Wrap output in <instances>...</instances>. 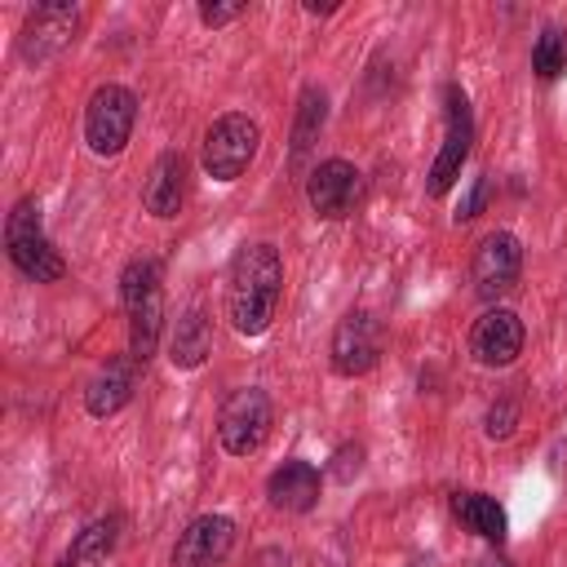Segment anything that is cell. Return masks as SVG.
Wrapping results in <instances>:
<instances>
[{
	"instance_id": "cell-14",
	"label": "cell",
	"mask_w": 567,
	"mask_h": 567,
	"mask_svg": "<svg viewBox=\"0 0 567 567\" xmlns=\"http://www.w3.org/2000/svg\"><path fill=\"white\" fill-rule=\"evenodd\" d=\"M319 492H323L319 470L310 461H297V456L275 465L270 478H266V496L279 514H310L319 505Z\"/></svg>"
},
{
	"instance_id": "cell-21",
	"label": "cell",
	"mask_w": 567,
	"mask_h": 567,
	"mask_svg": "<svg viewBox=\"0 0 567 567\" xmlns=\"http://www.w3.org/2000/svg\"><path fill=\"white\" fill-rule=\"evenodd\" d=\"M532 71L540 80H558L567 71V35H563V27H545L536 35V44H532Z\"/></svg>"
},
{
	"instance_id": "cell-24",
	"label": "cell",
	"mask_w": 567,
	"mask_h": 567,
	"mask_svg": "<svg viewBox=\"0 0 567 567\" xmlns=\"http://www.w3.org/2000/svg\"><path fill=\"white\" fill-rule=\"evenodd\" d=\"M244 13V4H199V22L204 27H226Z\"/></svg>"
},
{
	"instance_id": "cell-4",
	"label": "cell",
	"mask_w": 567,
	"mask_h": 567,
	"mask_svg": "<svg viewBox=\"0 0 567 567\" xmlns=\"http://www.w3.org/2000/svg\"><path fill=\"white\" fill-rule=\"evenodd\" d=\"M470 142H474L470 97H465L461 84H447L443 89V146H439V155H434V164L425 173V195L443 199L456 186V177H461V168L470 159Z\"/></svg>"
},
{
	"instance_id": "cell-1",
	"label": "cell",
	"mask_w": 567,
	"mask_h": 567,
	"mask_svg": "<svg viewBox=\"0 0 567 567\" xmlns=\"http://www.w3.org/2000/svg\"><path fill=\"white\" fill-rule=\"evenodd\" d=\"M284 261L275 244H244L226 275V319L239 337H261L279 310Z\"/></svg>"
},
{
	"instance_id": "cell-15",
	"label": "cell",
	"mask_w": 567,
	"mask_h": 567,
	"mask_svg": "<svg viewBox=\"0 0 567 567\" xmlns=\"http://www.w3.org/2000/svg\"><path fill=\"white\" fill-rule=\"evenodd\" d=\"M186 204V155L182 151H164L151 173H146V186H142V208L159 221L177 217Z\"/></svg>"
},
{
	"instance_id": "cell-11",
	"label": "cell",
	"mask_w": 567,
	"mask_h": 567,
	"mask_svg": "<svg viewBox=\"0 0 567 567\" xmlns=\"http://www.w3.org/2000/svg\"><path fill=\"white\" fill-rule=\"evenodd\" d=\"M235 549V523L226 514H199L173 545V567H221Z\"/></svg>"
},
{
	"instance_id": "cell-5",
	"label": "cell",
	"mask_w": 567,
	"mask_h": 567,
	"mask_svg": "<svg viewBox=\"0 0 567 567\" xmlns=\"http://www.w3.org/2000/svg\"><path fill=\"white\" fill-rule=\"evenodd\" d=\"M270 425H275V403H270V394L257 390V385L235 390V394L221 403V412H217V439H221V447H226L230 456H252V452H261L266 439H270Z\"/></svg>"
},
{
	"instance_id": "cell-25",
	"label": "cell",
	"mask_w": 567,
	"mask_h": 567,
	"mask_svg": "<svg viewBox=\"0 0 567 567\" xmlns=\"http://www.w3.org/2000/svg\"><path fill=\"white\" fill-rule=\"evenodd\" d=\"M487 204V177H478V186L470 190V199L461 204V213H456V221H470V217H478V208Z\"/></svg>"
},
{
	"instance_id": "cell-17",
	"label": "cell",
	"mask_w": 567,
	"mask_h": 567,
	"mask_svg": "<svg viewBox=\"0 0 567 567\" xmlns=\"http://www.w3.org/2000/svg\"><path fill=\"white\" fill-rule=\"evenodd\" d=\"M452 514H456V523L465 527V532H474V536H483V540H505V532H509V518H505V509H501V501L496 496H487V492H456L452 496Z\"/></svg>"
},
{
	"instance_id": "cell-3",
	"label": "cell",
	"mask_w": 567,
	"mask_h": 567,
	"mask_svg": "<svg viewBox=\"0 0 567 567\" xmlns=\"http://www.w3.org/2000/svg\"><path fill=\"white\" fill-rule=\"evenodd\" d=\"M257 146H261V124L244 111H226L208 124L204 146H199V164L213 182H235L257 159Z\"/></svg>"
},
{
	"instance_id": "cell-2",
	"label": "cell",
	"mask_w": 567,
	"mask_h": 567,
	"mask_svg": "<svg viewBox=\"0 0 567 567\" xmlns=\"http://www.w3.org/2000/svg\"><path fill=\"white\" fill-rule=\"evenodd\" d=\"M4 252H9V261H13L27 279H35V284H58V279L66 275V261L58 257V248H53L49 235H44L35 195H27V199H18V204L9 208V217H4Z\"/></svg>"
},
{
	"instance_id": "cell-6",
	"label": "cell",
	"mask_w": 567,
	"mask_h": 567,
	"mask_svg": "<svg viewBox=\"0 0 567 567\" xmlns=\"http://www.w3.org/2000/svg\"><path fill=\"white\" fill-rule=\"evenodd\" d=\"M137 124V93L124 84H102L93 89L84 106V142L93 155H120L133 137Z\"/></svg>"
},
{
	"instance_id": "cell-8",
	"label": "cell",
	"mask_w": 567,
	"mask_h": 567,
	"mask_svg": "<svg viewBox=\"0 0 567 567\" xmlns=\"http://www.w3.org/2000/svg\"><path fill=\"white\" fill-rule=\"evenodd\" d=\"M518 275H523V244L518 235L509 230H492L478 239L474 257H470V284L483 301H496L505 292L518 288Z\"/></svg>"
},
{
	"instance_id": "cell-9",
	"label": "cell",
	"mask_w": 567,
	"mask_h": 567,
	"mask_svg": "<svg viewBox=\"0 0 567 567\" xmlns=\"http://www.w3.org/2000/svg\"><path fill=\"white\" fill-rule=\"evenodd\" d=\"M363 195V173L350 159H323L306 173V204L319 221H341Z\"/></svg>"
},
{
	"instance_id": "cell-7",
	"label": "cell",
	"mask_w": 567,
	"mask_h": 567,
	"mask_svg": "<svg viewBox=\"0 0 567 567\" xmlns=\"http://www.w3.org/2000/svg\"><path fill=\"white\" fill-rule=\"evenodd\" d=\"M381 346H385V332H381V319L372 310L341 315L337 328H332V341H328L332 372L337 377H363V372H372L377 359H381Z\"/></svg>"
},
{
	"instance_id": "cell-19",
	"label": "cell",
	"mask_w": 567,
	"mask_h": 567,
	"mask_svg": "<svg viewBox=\"0 0 567 567\" xmlns=\"http://www.w3.org/2000/svg\"><path fill=\"white\" fill-rule=\"evenodd\" d=\"M323 120H328V97H323V89H301V102H297V124H292V164H301L306 159V151L315 146V137H319V128H323Z\"/></svg>"
},
{
	"instance_id": "cell-16",
	"label": "cell",
	"mask_w": 567,
	"mask_h": 567,
	"mask_svg": "<svg viewBox=\"0 0 567 567\" xmlns=\"http://www.w3.org/2000/svg\"><path fill=\"white\" fill-rule=\"evenodd\" d=\"M208 354H213V328H208L204 310L190 306V310L177 315V323L168 332V363L182 368V372H195Z\"/></svg>"
},
{
	"instance_id": "cell-22",
	"label": "cell",
	"mask_w": 567,
	"mask_h": 567,
	"mask_svg": "<svg viewBox=\"0 0 567 567\" xmlns=\"http://www.w3.org/2000/svg\"><path fill=\"white\" fill-rule=\"evenodd\" d=\"M518 416H523L518 399H514V394H501V399L487 408V416H483V434H487V439H509V434L518 430Z\"/></svg>"
},
{
	"instance_id": "cell-10",
	"label": "cell",
	"mask_w": 567,
	"mask_h": 567,
	"mask_svg": "<svg viewBox=\"0 0 567 567\" xmlns=\"http://www.w3.org/2000/svg\"><path fill=\"white\" fill-rule=\"evenodd\" d=\"M523 341H527L523 319L505 306H492L470 328V359L483 363V368H509L523 354Z\"/></svg>"
},
{
	"instance_id": "cell-26",
	"label": "cell",
	"mask_w": 567,
	"mask_h": 567,
	"mask_svg": "<svg viewBox=\"0 0 567 567\" xmlns=\"http://www.w3.org/2000/svg\"><path fill=\"white\" fill-rule=\"evenodd\" d=\"M478 567H509V563H501V558H483Z\"/></svg>"
},
{
	"instance_id": "cell-13",
	"label": "cell",
	"mask_w": 567,
	"mask_h": 567,
	"mask_svg": "<svg viewBox=\"0 0 567 567\" xmlns=\"http://www.w3.org/2000/svg\"><path fill=\"white\" fill-rule=\"evenodd\" d=\"M137 377H142V363L124 350V354H115V359H106L97 372H93V381L84 385V408H89V416H115L120 408H128V399H133V390H137Z\"/></svg>"
},
{
	"instance_id": "cell-23",
	"label": "cell",
	"mask_w": 567,
	"mask_h": 567,
	"mask_svg": "<svg viewBox=\"0 0 567 567\" xmlns=\"http://www.w3.org/2000/svg\"><path fill=\"white\" fill-rule=\"evenodd\" d=\"M359 470H363V443H341V447L332 452V465H328V474H332L337 483H350Z\"/></svg>"
},
{
	"instance_id": "cell-18",
	"label": "cell",
	"mask_w": 567,
	"mask_h": 567,
	"mask_svg": "<svg viewBox=\"0 0 567 567\" xmlns=\"http://www.w3.org/2000/svg\"><path fill=\"white\" fill-rule=\"evenodd\" d=\"M115 540H120V518H115V514H111V518H97V523H89V527L71 540V549L62 554V567H102V563L111 558Z\"/></svg>"
},
{
	"instance_id": "cell-12",
	"label": "cell",
	"mask_w": 567,
	"mask_h": 567,
	"mask_svg": "<svg viewBox=\"0 0 567 567\" xmlns=\"http://www.w3.org/2000/svg\"><path fill=\"white\" fill-rule=\"evenodd\" d=\"M75 27H80V9H75V4H35V9L27 13L18 53H22L27 62H49L58 49L71 44Z\"/></svg>"
},
{
	"instance_id": "cell-20",
	"label": "cell",
	"mask_w": 567,
	"mask_h": 567,
	"mask_svg": "<svg viewBox=\"0 0 567 567\" xmlns=\"http://www.w3.org/2000/svg\"><path fill=\"white\" fill-rule=\"evenodd\" d=\"M151 297H164V288H159V261L155 257H133L120 270V301H124V310H137Z\"/></svg>"
}]
</instances>
